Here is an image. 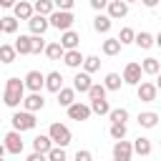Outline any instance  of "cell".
Returning a JSON list of instances; mask_svg holds the SVG:
<instances>
[{
	"label": "cell",
	"instance_id": "277c9868",
	"mask_svg": "<svg viewBox=\"0 0 161 161\" xmlns=\"http://www.w3.org/2000/svg\"><path fill=\"white\" fill-rule=\"evenodd\" d=\"M48 136L53 138V143H55V146H68V143H70V138H73V133H70V128H68L65 123H50Z\"/></svg>",
	"mask_w": 161,
	"mask_h": 161
},
{
	"label": "cell",
	"instance_id": "7402d4cb",
	"mask_svg": "<svg viewBox=\"0 0 161 161\" xmlns=\"http://www.w3.org/2000/svg\"><path fill=\"white\" fill-rule=\"evenodd\" d=\"M136 121H138L141 128H156V123H158V113H153V111H141Z\"/></svg>",
	"mask_w": 161,
	"mask_h": 161
},
{
	"label": "cell",
	"instance_id": "8d00e7d4",
	"mask_svg": "<svg viewBox=\"0 0 161 161\" xmlns=\"http://www.w3.org/2000/svg\"><path fill=\"white\" fill-rule=\"evenodd\" d=\"M48 158H50V161H65V158H68L65 146H55V143H53V148L48 151Z\"/></svg>",
	"mask_w": 161,
	"mask_h": 161
},
{
	"label": "cell",
	"instance_id": "e0dca14e",
	"mask_svg": "<svg viewBox=\"0 0 161 161\" xmlns=\"http://www.w3.org/2000/svg\"><path fill=\"white\" fill-rule=\"evenodd\" d=\"M111 25H113V18H111L108 13H106V15L98 13V15L93 18V30H96V33H103V35H106V33H111Z\"/></svg>",
	"mask_w": 161,
	"mask_h": 161
},
{
	"label": "cell",
	"instance_id": "836d02e7",
	"mask_svg": "<svg viewBox=\"0 0 161 161\" xmlns=\"http://www.w3.org/2000/svg\"><path fill=\"white\" fill-rule=\"evenodd\" d=\"M33 8H35V13H40V15H50V13L55 10V3H53V0H35Z\"/></svg>",
	"mask_w": 161,
	"mask_h": 161
},
{
	"label": "cell",
	"instance_id": "d6a6232c",
	"mask_svg": "<svg viewBox=\"0 0 161 161\" xmlns=\"http://www.w3.org/2000/svg\"><path fill=\"white\" fill-rule=\"evenodd\" d=\"M0 20H3V33H8V35H15L18 33V18L15 15H5Z\"/></svg>",
	"mask_w": 161,
	"mask_h": 161
},
{
	"label": "cell",
	"instance_id": "83f0119b",
	"mask_svg": "<svg viewBox=\"0 0 161 161\" xmlns=\"http://www.w3.org/2000/svg\"><path fill=\"white\" fill-rule=\"evenodd\" d=\"M91 111H93L96 116H108V113H111V103H108L106 98H93V101H91Z\"/></svg>",
	"mask_w": 161,
	"mask_h": 161
},
{
	"label": "cell",
	"instance_id": "4316f807",
	"mask_svg": "<svg viewBox=\"0 0 161 161\" xmlns=\"http://www.w3.org/2000/svg\"><path fill=\"white\" fill-rule=\"evenodd\" d=\"M103 86H106L108 91H121V86H123V75H121V73H106Z\"/></svg>",
	"mask_w": 161,
	"mask_h": 161
},
{
	"label": "cell",
	"instance_id": "7c38bea8",
	"mask_svg": "<svg viewBox=\"0 0 161 161\" xmlns=\"http://www.w3.org/2000/svg\"><path fill=\"white\" fill-rule=\"evenodd\" d=\"M23 80H25V88H28V91H40V88H45V73H40V70H28Z\"/></svg>",
	"mask_w": 161,
	"mask_h": 161
},
{
	"label": "cell",
	"instance_id": "d6986e66",
	"mask_svg": "<svg viewBox=\"0 0 161 161\" xmlns=\"http://www.w3.org/2000/svg\"><path fill=\"white\" fill-rule=\"evenodd\" d=\"M121 48H123V43L118 40V35H116V38H106V40H103V45H101L103 55H108V58L118 55V53H121Z\"/></svg>",
	"mask_w": 161,
	"mask_h": 161
},
{
	"label": "cell",
	"instance_id": "c3c4849f",
	"mask_svg": "<svg viewBox=\"0 0 161 161\" xmlns=\"http://www.w3.org/2000/svg\"><path fill=\"white\" fill-rule=\"evenodd\" d=\"M156 88H158V91H161V70H158V73H156Z\"/></svg>",
	"mask_w": 161,
	"mask_h": 161
},
{
	"label": "cell",
	"instance_id": "7a4b0ae2",
	"mask_svg": "<svg viewBox=\"0 0 161 161\" xmlns=\"http://www.w3.org/2000/svg\"><path fill=\"white\" fill-rule=\"evenodd\" d=\"M10 123H13V128H15V131H33L38 121H35V113H33V111L23 108V111H15V113H13Z\"/></svg>",
	"mask_w": 161,
	"mask_h": 161
},
{
	"label": "cell",
	"instance_id": "ffe728a7",
	"mask_svg": "<svg viewBox=\"0 0 161 161\" xmlns=\"http://www.w3.org/2000/svg\"><path fill=\"white\" fill-rule=\"evenodd\" d=\"M63 88V75L58 73V70H50V73H45V91H50V93H58Z\"/></svg>",
	"mask_w": 161,
	"mask_h": 161
},
{
	"label": "cell",
	"instance_id": "d4e9b609",
	"mask_svg": "<svg viewBox=\"0 0 161 161\" xmlns=\"http://www.w3.org/2000/svg\"><path fill=\"white\" fill-rule=\"evenodd\" d=\"M15 50H18V55H30V45H33V35H20V38H15Z\"/></svg>",
	"mask_w": 161,
	"mask_h": 161
},
{
	"label": "cell",
	"instance_id": "cb8c5ba5",
	"mask_svg": "<svg viewBox=\"0 0 161 161\" xmlns=\"http://www.w3.org/2000/svg\"><path fill=\"white\" fill-rule=\"evenodd\" d=\"M50 148H53V138H50V136H43V133H40V136L33 138V151H40V153L48 156Z\"/></svg>",
	"mask_w": 161,
	"mask_h": 161
},
{
	"label": "cell",
	"instance_id": "ee69618b",
	"mask_svg": "<svg viewBox=\"0 0 161 161\" xmlns=\"http://www.w3.org/2000/svg\"><path fill=\"white\" fill-rule=\"evenodd\" d=\"M45 158V153H40V151H33V153H28V161H43Z\"/></svg>",
	"mask_w": 161,
	"mask_h": 161
},
{
	"label": "cell",
	"instance_id": "f1b7e54d",
	"mask_svg": "<svg viewBox=\"0 0 161 161\" xmlns=\"http://www.w3.org/2000/svg\"><path fill=\"white\" fill-rule=\"evenodd\" d=\"M133 153H138V156H151V141H148L146 136H138V138L133 141Z\"/></svg>",
	"mask_w": 161,
	"mask_h": 161
},
{
	"label": "cell",
	"instance_id": "74e56055",
	"mask_svg": "<svg viewBox=\"0 0 161 161\" xmlns=\"http://www.w3.org/2000/svg\"><path fill=\"white\" fill-rule=\"evenodd\" d=\"M118 40H121L123 45H131V43L136 40V30H133V28H121V33H118Z\"/></svg>",
	"mask_w": 161,
	"mask_h": 161
},
{
	"label": "cell",
	"instance_id": "f546056e",
	"mask_svg": "<svg viewBox=\"0 0 161 161\" xmlns=\"http://www.w3.org/2000/svg\"><path fill=\"white\" fill-rule=\"evenodd\" d=\"M15 55H18V50H15V45H0V63H5V65H10L13 60H15Z\"/></svg>",
	"mask_w": 161,
	"mask_h": 161
},
{
	"label": "cell",
	"instance_id": "f35d334b",
	"mask_svg": "<svg viewBox=\"0 0 161 161\" xmlns=\"http://www.w3.org/2000/svg\"><path fill=\"white\" fill-rule=\"evenodd\" d=\"M106 93H108V88H106L103 83H93L91 91H88V98H91V101H93V98H106Z\"/></svg>",
	"mask_w": 161,
	"mask_h": 161
},
{
	"label": "cell",
	"instance_id": "7bdbcfd3",
	"mask_svg": "<svg viewBox=\"0 0 161 161\" xmlns=\"http://www.w3.org/2000/svg\"><path fill=\"white\" fill-rule=\"evenodd\" d=\"M106 5H108V0H91V8H93V10H98V13H101V10H106Z\"/></svg>",
	"mask_w": 161,
	"mask_h": 161
},
{
	"label": "cell",
	"instance_id": "bcb514c9",
	"mask_svg": "<svg viewBox=\"0 0 161 161\" xmlns=\"http://www.w3.org/2000/svg\"><path fill=\"white\" fill-rule=\"evenodd\" d=\"M141 3H143V5H146V8H156V5H158V3H161V0H141Z\"/></svg>",
	"mask_w": 161,
	"mask_h": 161
},
{
	"label": "cell",
	"instance_id": "52a82bcc",
	"mask_svg": "<svg viewBox=\"0 0 161 161\" xmlns=\"http://www.w3.org/2000/svg\"><path fill=\"white\" fill-rule=\"evenodd\" d=\"M141 75H143V68H141V63H126V68H123V83L126 86H138L141 83Z\"/></svg>",
	"mask_w": 161,
	"mask_h": 161
},
{
	"label": "cell",
	"instance_id": "8fae6325",
	"mask_svg": "<svg viewBox=\"0 0 161 161\" xmlns=\"http://www.w3.org/2000/svg\"><path fill=\"white\" fill-rule=\"evenodd\" d=\"M23 108H28V111H33V113L43 111V108H45V98H43V93H40V91H30V93L23 98Z\"/></svg>",
	"mask_w": 161,
	"mask_h": 161
},
{
	"label": "cell",
	"instance_id": "9a60e30c",
	"mask_svg": "<svg viewBox=\"0 0 161 161\" xmlns=\"http://www.w3.org/2000/svg\"><path fill=\"white\" fill-rule=\"evenodd\" d=\"M33 13H35V8H33V3H28V0H18V3L13 5V15H15L18 20H30Z\"/></svg>",
	"mask_w": 161,
	"mask_h": 161
},
{
	"label": "cell",
	"instance_id": "ab89813d",
	"mask_svg": "<svg viewBox=\"0 0 161 161\" xmlns=\"http://www.w3.org/2000/svg\"><path fill=\"white\" fill-rule=\"evenodd\" d=\"M45 40H43V35H33V45H30V55H38V53H43L45 50Z\"/></svg>",
	"mask_w": 161,
	"mask_h": 161
},
{
	"label": "cell",
	"instance_id": "4dcf8cb0",
	"mask_svg": "<svg viewBox=\"0 0 161 161\" xmlns=\"http://www.w3.org/2000/svg\"><path fill=\"white\" fill-rule=\"evenodd\" d=\"M141 68H143L146 75H156V73L161 70V63H158L156 58H143V60H141Z\"/></svg>",
	"mask_w": 161,
	"mask_h": 161
},
{
	"label": "cell",
	"instance_id": "ba28073f",
	"mask_svg": "<svg viewBox=\"0 0 161 161\" xmlns=\"http://www.w3.org/2000/svg\"><path fill=\"white\" fill-rule=\"evenodd\" d=\"M136 93H138V101L153 103L156 96H158V88H156V83H151V80H141V83L136 86Z\"/></svg>",
	"mask_w": 161,
	"mask_h": 161
},
{
	"label": "cell",
	"instance_id": "4fadbf2b",
	"mask_svg": "<svg viewBox=\"0 0 161 161\" xmlns=\"http://www.w3.org/2000/svg\"><path fill=\"white\" fill-rule=\"evenodd\" d=\"M106 13H108L113 20H121V18L128 15V3H126V0H108Z\"/></svg>",
	"mask_w": 161,
	"mask_h": 161
},
{
	"label": "cell",
	"instance_id": "7dc6e473",
	"mask_svg": "<svg viewBox=\"0 0 161 161\" xmlns=\"http://www.w3.org/2000/svg\"><path fill=\"white\" fill-rule=\"evenodd\" d=\"M8 153V146H5V141H0V158Z\"/></svg>",
	"mask_w": 161,
	"mask_h": 161
},
{
	"label": "cell",
	"instance_id": "5bb4252c",
	"mask_svg": "<svg viewBox=\"0 0 161 161\" xmlns=\"http://www.w3.org/2000/svg\"><path fill=\"white\" fill-rule=\"evenodd\" d=\"M91 86H93V80H91V73H88V70H78V73L73 75V88H75V93H88Z\"/></svg>",
	"mask_w": 161,
	"mask_h": 161
},
{
	"label": "cell",
	"instance_id": "2e32d148",
	"mask_svg": "<svg viewBox=\"0 0 161 161\" xmlns=\"http://www.w3.org/2000/svg\"><path fill=\"white\" fill-rule=\"evenodd\" d=\"M83 60H86V55H83L78 48H70V50H65V55H63V63H65L68 68H73V70L83 68Z\"/></svg>",
	"mask_w": 161,
	"mask_h": 161
},
{
	"label": "cell",
	"instance_id": "9c48e42d",
	"mask_svg": "<svg viewBox=\"0 0 161 161\" xmlns=\"http://www.w3.org/2000/svg\"><path fill=\"white\" fill-rule=\"evenodd\" d=\"M133 156V143L126 138H118L113 143V161H131Z\"/></svg>",
	"mask_w": 161,
	"mask_h": 161
},
{
	"label": "cell",
	"instance_id": "ac0fdd59",
	"mask_svg": "<svg viewBox=\"0 0 161 161\" xmlns=\"http://www.w3.org/2000/svg\"><path fill=\"white\" fill-rule=\"evenodd\" d=\"M60 43H63V48H65V50L78 48V45H80V35H78L73 28H68V30H63V33H60Z\"/></svg>",
	"mask_w": 161,
	"mask_h": 161
},
{
	"label": "cell",
	"instance_id": "60d3db41",
	"mask_svg": "<svg viewBox=\"0 0 161 161\" xmlns=\"http://www.w3.org/2000/svg\"><path fill=\"white\" fill-rule=\"evenodd\" d=\"M53 3L58 10H73V5H75V0H53Z\"/></svg>",
	"mask_w": 161,
	"mask_h": 161
},
{
	"label": "cell",
	"instance_id": "f907efd6",
	"mask_svg": "<svg viewBox=\"0 0 161 161\" xmlns=\"http://www.w3.org/2000/svg\"><path fill=\"white\" fill-rule=\"evenodd\" d=\"M0 33H3V20H0Z\"/></svg>",
	"mask_w": 161,
	"mask_h": 161
},
{
	"label": "cell",
	"instance_id": "d590c367",
	"mask_svg": "<svg viewBox=\"0 0 161 161\" xmlns=\"http://www.w3.org/2000/svg\"><path fill=\"white\" fill-rule=\"evenodd\" d=\"M98 68H101V58H98V55H86V60H83V70L96 73Z\"/></svg>",
	"mask_w": 161,
	"mask_h": 161
},
{
	"label": "cell",
	"instance_id": "3957f363",
	"mask_svg": "<svg viewBox=\"0 0 161 161\" xmlns=\"http://www.w3.org/2000/svg\"><path fill=\"white\" fill-rule=\"evenodd\" d=\"M48 20H50V28H55V30H68V28H73V23H75V18H73V13L70 10H53L50 15H48Z\"/></svg>",
	"mask_w": 161,
	"mask_h": 161
},
{
	"label": "cell",
	"instance_id": "44dd1931",
	"mask_svg": "<svg viewBox=\"0 0 161 161\" xmlns=\"http://www.w3.org/2000/svg\"><path fill=\"white\" fill-rule=\"evenodd\" d=\"M141 50H148V48H153L156 45V35H151L148 30H141V33H136V40H133Z\"/></svg>",
	"mask_w": 161,
	"mask_h": 161
},
{
	"label": "cell",
	"instance_id": "5b68a950",
	"mask_svg": "<svg viewBox=\"0 0 161 161\" xmlns=\"http://www.w3.org/2000/svg\"><path fill=\"white\" fill-rule=\"evenodd\" d=\"M5 146H8V153H13V156H20L23 153V148H25V141H23V131H8L5 133Z\"/></svg>",
	"mask_w": 161,
	"mask_h": 161
},
{
	"label": "cell",
	"instance_id": "e575fe53",
	"mask_svg": "<svg viewBox=\"0 0 161 161\" xmlns=\"http://www.w3.org/2000/svg\"><path fill=\"white\" fill-rule=\"evenodd\" d=\"M108 118H111V123H126L128 121V108H111Z\"/></svg>",
	"mask_w": 161,
	"mask_h": 161
},
{
	"label": "cell",
	"instance_id": "30bf717a",
	"mask_svg": "<svg viewBox=\"0 0 161 161\" xmlns=\"http://www.w3.org/2000/svg\"><path fill=\"white\" fill-rule=\"evenodd\" d=\"M28 28L33 35H45V30L50 28V20L48 15H40V13H33V18L28 20Z\"/></svg>",
	"mask_w": 161,
	"mask_h": 161
},
{
	"label": "cell",
	"instance_id": "603a6c76",
	"mask_svg": "<svg viewBox=\"0 0 161 161\" xmlns=\"http://www.w3.org/2000/svg\"><path fill=\"white\" fill-rule=\"evenodd\" d=\"M43 53H45L50 60H60V58L65 55V48H63V43H60V40H55V43H48Z\"/></svg>",
	"mask_w": 161,
	"mask_h": 161
},
{
	"label": "cell",
	"instance_id": "8992f818",
	"mask_svg": "<svg viewBox=\"0 0 161 161\" xmlns=\"http://www.w3.org/2000/svg\"><path fill=\"white\" fill-rule=\"evenodd\" d=\"M65 111H68V118H70V121H88V118L93 116L91 106H86V103H80V101H73Z\"/></svg>",
	"mask_w": 161,
	"mask_h": 161
},
{
	"label": "cell",
	"instance_id": "816d5d0a",
	"mask_svg": "<svg viewBox=\"0 0 161 161\" xmlns=\"http://www.w3.org/2000/svg\"><path fill=\"white\" fill-rule=\"evenodd\" d=\"M126 3H136V0H126Z\"/></svg>",
	"mask_w": 161,
	"mask_h": 161
},
{
	"label": "cell",
	"instance_id": "f6af8a7d",
	"mask_svg": "<svg viewBox=\"0 0 161 161\" xmlns=\"http://www.w3.org/2000/svg\"><path fill=\"white\" fill-rule=\"evenodd\" d=\"M18 0H0V8H13Z\"/></svg>",
	"mask_w": 161,
	"mask_h": 161
},
{
	"label": "cell",
	"instance_id": "b9f144b4",
	"mask_svg": "<svg viewBox=\"0 0 161 161\" xmlns=\"http://www.w3.org/2000/svg\"><path fill=\"white\" fill-rule=\"evenodd\" d=\"M91 158H93L91 151H86V148H78L75 151V161H91Z\"/></svg>",
	"mask_w": 161,
	"mask_h": 161
},
{
	"label": "cell",
	"instance_id": "484cf974",
	"mask_svg": "<svg viewBox=\"0 0 161 161\" xmlns=\"http://www.w3.org/2000/svg\"><path fill=\"white\" fill-rule=\"evenodd\" d=\"M55 96H58V106L68 108V106H70V103L75 101V88H65V86H63V88H60V91H58Z\"/></svg>",
	"mask_w": 161,
	"mask_h": 161
},
{
	"label": "cell",
	"instance_id": "f5cc1de1",
	"mask_svg": "<svg viewBox=\"0 0 161 161\" xmlns=\"http://www.w3.org/2000/svg\"><path fill=\"white\" fill-rule=\"evenodd\" d=\"M158 143H161V141H158Z\"/></svg>",
	"mask_w": 161,
	"mask_h": 161
},
{
	"label": "cell",
	"instance_id": "1f68e13d",
	"mask_svg": "<svg viewBox=\"0 0 161 161\" xmlns=\"http://www.w3.org/2000/svg\"><path fill=\"white\" fill-rule=\"evenodd\" d=\"M108 136H111L113 141H118V138H126V136H128V126H126V123H111V128H108Z\"/></svg>",
	"mask_w": 161,
	"mask_h": 161
},
{
	"label": "cell",
	"instance_id": "6da1fadb",
	"mask_svg": "<svg viewBox=\"0 0 161 161\" xmlns=\"http://www.w3.org/2000/svg\"><path fill=\"white\" fill-rule=\"evenodd\" d=\"M25 80L20 78H8L5 80V91H3V103L8 108H18L23 106V98H25Z\"/></svg>",
	"mask_w": 161,
	"mask_h": 161
},
{
	"label": "cell",
	"instance_id": "681fc988",
	"mask_svg": "<svg viewBox=\"0 0 161 161\" xmlns=\"http://www.w3.org/2000/svg\"><path fill=\"white\" fill-rule=\"evenodd\" d=\"M156 45H158V48H161V33H158V35H156Z\"/></svg>",
	"mask_w": 161,
	"mask_h": 161
}]
</instances>
